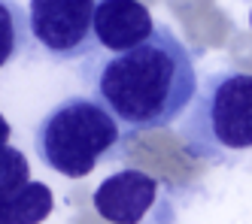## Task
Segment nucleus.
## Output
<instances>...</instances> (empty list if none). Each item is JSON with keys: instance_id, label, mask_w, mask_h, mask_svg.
Wrapping results in <instances>:
<instances>
[{"instance_id": "obj_1", "label": "nucleus", "mask_w": 252, "mask_h": 224, "mask_svg": "<svg viewBox=\"0 0 252 224\" xmlns=\"http://www.w3.org/2000/svg\"><path fill=\"white\" fill-rule=\"evenodd\" d=\"M92 88L94 100L110 109L125 130H161L194 100L197 70L189 46L170 28L155 25L146 43L106 58Z\"/></svg>"}, {"instance_id": "obj_2", "label": "nucleus", "mask_w": 252, "mask_h": 224, "mask_svg": "<svg viewBox=\"0 0 252 224\" xmlns=\"http://www.w3.org/2000/svg\"><path fill=\"white\" fill-rule=\"evenodd\" d=\"M179 130L189 155L210 164L252 148V73L219 70L204 76Z\"/></svg>"}, {"instance_id": "obj_3", "label": "nucleus", "mask_w": 252, "mask_h": 224, "mask_svg": "<svg viewBox=\"0 0 252 224\" xmlns=\"http://www.w3.org/2000/svg\"><path fill=\"white\" fill-rule=\"evenodd\" d=\"M125 127L94 97H67L33 130V148L40 161L67 179H82L122 145Z\"/></svg>"}, {"instance_id": "obj_4", "label": "nucleus", "mask_w": 252, "mask_h": 224, "mask_svg": "<svg viewBox=\"0 0 252 224\" xmlns=\"http://www.w3.org/2000/svg\"><path fill=\"white\" fill-rule=\"evenodd\" d=\"M103 0H31V36L49 58L76 61L88 58L97 46L94 15Z\"/></svg>"}, {"instance_id": "obj_5", "label": "nucleus", "mask_w": 252, "mask_h": 224, "mask_svg": "<svg viewBox=\"0 0 252 224\" xmlns=\"http://www.w3.org/2000/svg\"><path fill=\"white\" fill-rule=\"evenodd\" d=\"M158 182L143 170H122L106 176L94 191V209L110 224H140L155 206Z\"/></svg>"}, {"instance_id": "obj_6", "label": "nucleus", "mask_w": 252, "mask_h": 224, "mask_svg": "<svg viewBox=\"0 0 252 224\" xmlns=\"http://www.w3.org/2000/svg\"><path fill=\"white\" fill-rule=\"evenodd\" d=\"M155 30V18L140 0H103L94 15V40L106 52H128L146 43Z\"/></svg>"}, {"instance_id": "obj_7", "label": "nucleus", "mask_w": 252, "mask_h": 224, "mask_svg": "<svg viewBox=\"0 0 252 224\" xmlns=\"http://www.w3.org/2000/svg\"><path fill=\"white\" fill-rule=\"evenodd\" d=\"M55 197L43 182H25L19 191L0 200V224H43L52 215Z\"/></svg>"}, {"instance_id": "obj_8", "label": "nucleus", "mask_w": 252, "mask_h": 224, "mask_svg": "<svg viewBox=\"0 0 252 224\" xmlns=\"http://www.w3.org/2000/svg\"><path fill=\"white\" fill-rule=\"evenodd\" d=\"M31 22L28 9L19 0H0V67L12 64L31 46Z\"/></svg>"}, {"instance_id": "obj_9", "label": "nucleus", "mask_w": 252, "mask_h": 224, "mask_svg": "<svg viewBox=\"0 0 252 224\" xmlns=\"http://www.w3.org/2000/svg\"><path fill=\"white\" fill-rule=\"evenodd\" d=\"M31 182V164L15 145H0V200Z\"/></svg>"}, {"instance_id": "obj_10", "label": "nucleus", "mask_w": 252, "mask_h": 224, "mask_svg": "<svg viewBox=\"0 0 252 224\" xmlns=\"http://www.w3.org/2000/svg\"><path fill=\"white\" fill-rule=\"evenodd\" d=\"M9 134H12V127H9V121L0 115V145H9Z\"/></svg>"}, {"instance_id": "obj_11", "label": "nucleus", "mask_w": 252, "mask_h": 224, "mask_svg": "<svg viewBox=\"0 0 252 224\" xmlns=\"http://www.w3.org/2000/svg\"><path fill=\"white\" fill-rule=\"evenodd\" d=\"M249 28H252V9H249Z\"/></svg>"}]
</instances>
